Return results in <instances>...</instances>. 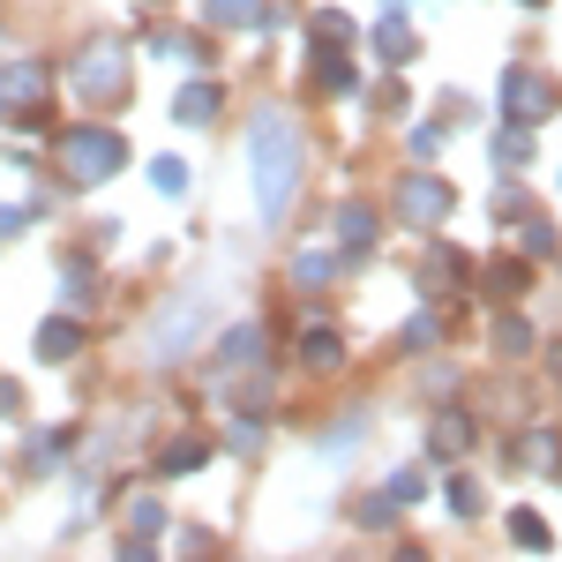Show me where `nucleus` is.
<instances>
[{"label": "nucleus", "instance_id": "obj_1", "mask_svg": "<svg viewBox=\"0 0 562 562\" xmlns=\"http://www.w3.org/2000/svg\"><path fill=\"white\" fill-rule=\"evenodd\" d=\"M248 173H256V217L278 225L301 195V128L270 105L256 128H248Z\"/></svg>", "mask_w": 562, "mask_h": 562}, {"label": "nucleus", "instance_id": "obj_2", "mask_svg": "<svg viewBox=\"0 0 562 562\" xmlns=\"http://www.w3.org/2000/svg\"><path fill=\"white\" fill-rule=\"evenodd\" d=\"M128 166V143L113 128H68L60 135V173H68V188H98V180H113Z\"/></svg>", "mask_w": 562, "mask_h": 562}, {"label": "nucleus", "instance_id": "obj_3", "mask_svg": "<svg viewBox=\"0 0 562 562\" xmlns=\"http://www.w3.org/2000/svg\"><path fill=\"white\" fill-rule=\"evenodd\" d=\"M76 90H83L90 105H113V98H128V53L113 38H90L76 53Z\"/></svg>", "mask_w": 562, "mask_h": 562}, {"label": "nucleus", "instance_id": "obj_4", "mask_svg": "<svg viewBox=\"0 0 562 562\" xmlns=\"http://www.w3.org/2000/svg\"><path fill=\"white\" fill-rule=\"evenodd\" d=\"M450 211H458V188H450L442 173H405V180H397V225H420V233H435Z\"/></svg>", "mask_w": 562, "mask_h": 562}, {"label": "nucleus", "instance_id": "obj_5", "mask_svg": "<svg viewBox=\"0 0 562 562\" xmlns=\"http://www.w3.org/2000/svg\"><path fill=\"white\" fill-rule=\"evenodd\" d=\"M45 90H53L45 60H8L0 68V105L15 113V128H38L45 121Z\"/></svg>", "mask_w": 562, "mask_h": 562}, {"label": "nucleus", "instance_id": "obj_6", "mask_svg": "<svg viewBox=\"0 0 562 562\" xmlns=\"http://www.w3.org/2000/svg\"><path fill=\"white\" fill-rule=\"evenodd\" d=\"M555 105H562V90L548 83L540 68H510V76H503V113H510V121L540 128V121H555Z\"/></svg>", "mask_w": 562, "mask_h": 562}, {"label": "nucleus", "instance_id": "obj_7", "mask_svg": "<svg viewBox=\"0 0 562 562\" xmlns=\"http://www.w3.org/2000/svg\"><path fill=\"white\" fill-rule=\"evenodd\" d=\"M195 330H203V301L188 293V301H173L158 323H150V360H180V352L195 346Z\"/></svg>", "mask_w": 562, "mask_h": 562}, {"label": "nucleus", "instance_id": "obj_8", "mask_svg": "<svg viewBox=\"0 0 562 562\" xmlns=\"http://www.w3.org/2000/svg\"><path fill=\"white\" fill-rule=\"evenodd\" d=\"M307 60H315V90H323V98H352V90H360V68L346 60V45H323V38H315Z\"/></svg>", "mask_w": 562, "mask_h": 562}, {"label": "nucleus", "instance_id": "obj_9", "mask_svg": "<svg viewBox=\"0 0 562 562\" xmlns=\"http://www.w3.org/2000/svg\"><path fill=\"white\" fill-rule=\"evenodd\" d=\"M330 233H338V248H346V256H368V248H375V203L346 195L338 217H330Z\"/></svg>", "mask_w": 562, "mask_h": 562}, {"label": "nucleus", "instance_id": "obj_10", "mask_svg": "<svg viewBox=\"0 0 562 562\" xmlns=\"http://www.w3.org/2000/svg\"><path fill=\"white\" fill-rule=\"evenodd\" d=\"M458 285H465V256H458V248H428V262H420V293H428V301H450Z\"/></svg>", "mask_w": 562, "mask_h": 562}, {"label": "nucleus", "instance_id": "obj_11", "mask_svg": "<svg viewBox=\"0 0 562 562\" xmlns=\"http://www.w3.org/2000/svg\"><path fill=\"white\" fill-rule=\"evenodd\" d=\"M203 23H217V31H262V23H278V8H262V0H203Z\"/></svg>", "mask_w": 562, "mask_h": 562}, {"label": "nucleus", "instance_id": "obj_12", "mask_svg": "<svg viewBox=\"0 0 562 562\" xmlns=\"http://www.w3.org/2000/svg\"><path fill=\"white\" fill-rule=\"evenodd\" d=\"M31 346H38V360H76V352H83V323H76V315H45Z\"/></svg>", "mask_w": 562, "mask_h": 562}, {"label": "nucleus", "instance_id": "obj_13", "mask_svg": "<svg viewBox=\"0 0 562 562\" xmlns=\"http://www.w3.org/2000/svg\"><path fill=\"white\" fill-rule=\"evenodd\" d=\"M256 360H262V323H240V330L217 338V368H225V375H248Z\"/></svg>", "mask_w": 562, "mask_h": 562}, {"label": "nucleus", "instance_id": "obj_14", "mask_svg": "<svg viewBox=\"0 0 562 562\" xmlns=\"http://www.w3.org/2000/svg\"><path fill=\"white\" fill-rule=\"evenodd\" d=\"M510 465H525V473H555V465H562V442H555V428H532V435H518V442H510Z\"/></svg>", "mask_w": 562, "mask_h": 562}, {"label": "nucleus", "instance_id": "obj_15", "mask_svg": "<svg viewBox=\"0 0 562 562\" xmlns=\"http://www.w3.org/2000/svg\"><path fill=\"white\" fill-rule=\"evenodd\" d=\"M217 105H225V90H217V83H188L173 98V121H180V128H211Z\"/></svg>", "mask_w": 562, "mask_h": 562}, {"label": "nucleus", "instance_id": "obj_16", "mask_svg": "<svg viewBox=\"0 0 562 562\" xmlns=\"http://www.w3.org/2000/svg\"><path fill=\"white\" fill-rule=\"evenodd\" d=\"M428 450L435 458H465V450H473V420H465V413H435Z\"/></svg>", "mask_w": 562, "mask_h": 562}, {"label": "nucleus", "instance_id": "obj_17", "mask_svg": "<svg viewBox=\"0 0 562 562\" xmlns=\"http://www.w3.org/2000/svg\"><path fill=\"white\" fill-rule=\"evenodd\" d=\"M375 53H383L390 68H397V60H413V23H405V8H397V0H390V15L375 23Z\"/></svg>", "mask_w": 562, "mask_h": 562}, {"label": "nucleus", "instance_id": "obj_18", "mask_svg": "<svg viewBox=\"0 0 562 562\" xmlns=\"http://www.w3.org/2000/svg\"><path fill=\"white\" fill-rule=\"evenodd\" d=\"M301 360L307 368H338V360H346V338H338L330 323H307L301 330Z\"/></svg>", "mask_w": 562, "mask_h": 562}, {"label": "nucleus", "instance_id": "obj_19", "mask_svg": "<svg viewBox=\"0 0 562 562\" xmlns=\"http://www.w3.org/2000/svg\"><path fill=\"white\" fill-rule=\"evenodd\" d=\"M510 540H518L525 555H548V548H555V532H548L540 510H510Z\"/></svg>", "mask_w": 562, "mask_h": 562}, {"label": "nucleus", "instance_id": "obj_20", "mask_svg": "<svg viewBox=\"0 0 562 562\" xmlns=\"http://www.w3.org/2000/svg\"><path fill=\"white\" fill-rule=\"evenodd\" d=\"M525 293V262L518 256H495L487 262V301H518Z\"/></svg>", "mask_w": 562, "mask_h": 562}, {"label": "nucleus", "instance_id": "obj_21", "mask_svg": "<svg viewBox=\"0 0 562 562\" xmlns=\"http://www.w3.org/2000/svg\"><path fill=\"white\" fill-rule=\"evenodd\" d=\"M495 166H503V173H525V166H532V128H503L495 135Z\"/></svg>", "mask_w": 562, "mask_h": 562}, {"label": "nucleus", "instance_id": "obj_22", "mask_svg": "<svg viewBox=\"0 0 562 562\" xmlns=\"http://www.w3.org/2000/svg\"><path fill=\"white\" fill-rule=\"evenodd\" d=\"M442 503H450V518H480V510H487V495H480V487H473L465 473H450V480H442Z\"/></svg>", "mask_w": 562, "mask_h": 562}, {"label": "nucleus", "instance_id": "obj_23", "mask_svg": "<svg viewBox=\"0 0 562 562\" xmlns=\"http://www.w3.org/2000/svg\"><path fill=\"white\" fill-rule=\"evenodd\" d=\"M495 352H503V360L532 352V323H525V315H495Z\"/></svg>", "mask_w": 562, "mask_h": 562}, {"label": "nucleus", "instance_id": "obj_24", "mask_svg": "<svg viewBox=\"0 0 562 562\" xmlns=\"http://www.w3.org/2000/svg\"><path fill=\"white\" fill-rule=\"evenodd\" d=\"M518 248H525V262H548V256H555V248H562V240H555V225H548V217H525Z\"/></svg>", "mask_w": 562, "mask_h": 562}, {"label": "nucleus", "instance_id": "obj_25", "mask_svg": "<svg viewBox=\"0 0 562 562\" xmlns=\"http://www.w3.org/2000/svg\"><path fill=\"white\" fill-rule=\"evenodd\" d=\"M330 270H338V256H330V248H301V256H293V278H301V285H323Z\"/></svg>", "mask_w": 562, "mask_h": 562}, {"label": "nucleus", "instance_id": "obj_26", "mask_svg": "<svg viewBox=\"0 0 562 562\" xmlns=\"http://www.w3.org/2000/svg\"><path fill=\"white\" fill-rule=\"evenodd\" d=\"M203 458H211V442H195V435H188V442H173V450L158 458V473H195Z\"/></svg>", "mask_w": 562, "mask_h": 562}, {"label": "nucleus", "instance_id": "obj_27", "mask_svg": "<svg viewBox=\"0 0 562 562\" xmlns=\"http://www.w3.org/2000/svg\"><path fill=\"white\" fill-rule=\"evenodd\" d=\"M315 38L323 45H352V15L346 8H315Z\"/></svg>", "mask_w": 562, "mask_h": 562}, {"label": "nucleus", "instance_id": "obj_28", "mask_svg": "<svg viewBox=\"0 0 562 562\" xmlns=\"http://www.w3.org/2000/svg\"><path fill=\"white\" fill-rule=\"evenodd\" d=\"M435 330H442V323H435V307H420V315L397 330V346H405V352H428V346H435Z\"/></svg>", "mask_w": 562, "mask_h": 562}, {"label": "nucleus", "instance_id": "obj_29", "mask_svg": "<svg viewBox=\"0 0 562 562\" xmlns=\"http://www.w3.org/2000/svg\"><path fill=\"white\" fill-rule=\"evenodd\" d=\"M150 188H158V195H188V166H180V158H158V166H150Z\"/></svg>", "mask_w": 562, "mask_h": 562}, {"label": "nucleus", "instance_id": "obj_30", "mask_svg": "<svg viewBox=\"0 0 562 562\" xmlns=\"http://www.w3.org/2000/svg\"><path fill=\"white\" fill-rule=\"evenodd\" d=\"M128 525H135V532H143V540H150V532H158V525H166V503H158V495H135Z\"/></svg>", "mask_w": 562, "mask_h": 562}, {"label": "nucleus", "instance_id": "obj_31", "mask_svg": "<svg viewBox=\"0 0 562 562\" xmlns=\"http://www.w3.org/2000/svg\"><path fill=\"white\" fill-rule=\"evenodd\" d=\"M442 135H450L442 121H420V128L405 135V143H413V158H435V150H442Z\"/></svg>", "mask_w": 562, "mask_h": 562}, {"label": "nucleus", "instance_id": "obj_32", "mask_svg": "<svg viewBox=\"0 0 562 562\" xmlns=\"http://www.w3.org/2000/svg\"><path fill=\"white\" fill-rule=\"evenodd\" d=\"M383 495L405 510V503H420V473H397V480H383Z\"/></svg>", "mask_w": 562, "mask_h": 562}, {"label": "nucleus", "instance_id": "obj_33", "mask_svg": "<svg viewBox=\"0 0 562 562\" xmlns=\"http://www.w3.org/2000/svg\"><path fill=\"white\" fill-rule=\"evenodd\" d=\"M262 442V428H256V413H240V420H233V450H256Z\"/></svg>", "mask_w": 562, "mask_h": 562}, {"label": "nucleus", "instance_id": "obj_34", "mask_svg": "<svg viewBox=\"0 0 562 562\" xmlns=\"http://www.w3.org/2000/svg\"><path fill=\"white\" fill-rule=\"evenodd\" d=\"M90 293H98V285H90V270L76 262V270H68V301H76V307H90Z\"/></svg>", "mask_w": 562, "mask_h": 562}, {"label": "nucleus", "instance_id": "obj_35", "mask_svg": "<svg viewBox=\"0 0 562 562\" xmlns=\"http://www.w3.org/2000/svg\"><path fill=\"white\" fill-rule=\"evenodd\" d=\"M121 562H158V548H150V540L135 532V540H121Z\"/></svg>", "mask_w": 562, "mask_h": 562}, {"label": "nucleus", "instance_id": "obj_36", "mask_svg": "<svg viewBox=\"0 0 562 562\" xmlns=\"http://www.w3.org/2000/svg\"><path fill=\"white\" fill-rule=\"evenodd\" d=\"M15 405H23V390H15V383H0V420H8Z\"/></svg>", "mask_w": 562, "mask_h": 562}, {"label": "nucleus", "instance_id": "obj_37", "mask_svg": "<svg viewBox=\"0 0 562 562\" xmlns=\"http://www.w3.org/2000/svg\"><path fill=\"white\" fill-rule=\"evenodd\" d=\"M23 217H31V211H0V240H8V233H23Z\"/></svg>", "mask_w": 562, "mask_h": 562}, {"label": "nucleus", "instance_id": "obj_38", "mask_svg": "<svg viewBox=\"0 0 562 562\" xmlns=\"http://www.w3.org/2000/svg\"><path fill=\"white\" fill-rule=\"evenodd\" d=\"M390 562H428V548H413V540H405V548H397Z\"/></svg>", "mask_w": 562, "mask_h": 562}, {"label": "nucleus", "instance_id": "obj_39", "mask_svg": "<svg viewBox=\"0 0 562 562\" xmlns=\"http://www.w3.org/2000/svg\"><path fill=\"white\" fill-rule=\"evenodd\" d=\"M548 375H555V383H562V346H548Z\"/></svg>", "mask_w": 562, "mask_h": 562}, {"label": "nucleus", "instance_id": "obj_40", "mask_svg": "<svg viewBox=\"0 0 562 562\" xmlns=\"http://www.w3.org/2000/svg\"><path fill=\"white\" fill-rule=\"evenodd\" d=\"M518 8H548V0H518Z\"/></svg>", "mask_w": 562, "mask_h": 562}, {"label": "nucleus", "instance_id": "obj_41", "mask_svg": "<svg viewBox=\"0 0 562 562\" xmlns=\"http://www.w3.org/2000/svg\"><path fill=\"white\" fill-rule=\"evenodd\" d=\"M143 8H166V0H143Z\"/></svg>", "mask_w": 562, "mask_h": 562}, {"label": "nucleus", "instance_id": "obj_42", "mask_svg": "<svg viewBox=\"0 0 562 562\" xmlns=\"http://www.w3.org/2000/svg\"><path fill=\"white\" fill-rule=\"evenodd\" d=\"M555 487H562V465H555Z\"/></svg>", "mask_w": 562, "mask_h": 562}]
</instances>
